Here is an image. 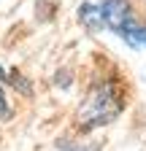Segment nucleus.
<instances>
[{
	"label": "nucleus",
	"instance_id": "obj_2",
	"mask_svg": "<svg viewBox=\"0 0 146 151\" xmlns=\"http://www.w3.org/2000/svg\"><path fill=\"white\" fill-rule=\"evenodd\" d=\"M100 11H103V22L108 30H114L116 35H122V30L135 22L133 19V8H130V0H103L100 3Z\"/></svg>",
	"mask_w": 146,
	"mask_h": 151
},
{
	"label": "nucleus",
	"instance_id": "obj_5",
	"mask_svg": "<svg viewBox=\"0 0 146 151\" xmlns=\"http://www.w3.org/2000/svg\"><path fill=\"white\" fill-rule=\"evenodd\" d=\"M6 84L16 86L22 94H30V92H33V89H30V84H27V81H25V78H22V76L16 73V70H8V76H6Z\"/></svg>",
	"mask_w": 146,
	"mask_h": 151
},
{
	"label": "nucleus",
	"instance_id": "obj_1",
	"mask_svg": "<svg viewBox=\"0 0 146 151\" xmlns=\"http://www.w3.org/2000/svg\"><path fill=\"white\" fill-rule=\"evenodd\" d=\"M124 111V94L122 86L111 78L95 81L84 94V100L76 111V122L81 129H98L119 119V113Z\"/></svg>",
	"mask_w": 146,
	"mask_h": 151
},
{
	"label": "nucleus",
	"instance_id": "obj_3",
	"mask_svg": "<svg viewBox=\"0 0 146 151\" xmlns=\"http://www.w3.org/2000/svg\"><path fill=\"white\" fill-rule=\"evenodd\" d=\"M79 22H81L89 32H100V30H106L100 3H81V6H79Z\"/></svg>",
	"mask_w": 146,
	"mask_h": 151
},
{
	"label": "nucleus",
	"instance_id": "obj_4",
	"mask_svg": "<svg viewBox=\"0 0 146 151\" xmlns=\"http://www.w3.org/2000/svg\"><path fill=\"white\" fill-rule=\"evenodd\" d=\"M122 41H127L133 49H141V46H146V27L143 24H138V22H130L124 30H122Z\"/></svg>",
	"mask_w": 146,
	"mask_h": 151
},
{
	"label": "nucleus",
	"instance_id": "obj_6",
	"mask_svg": "<svg viewBox=\"0 0 146 151\" xmlns=\"http://www.w3.org/2000/svg\"><path fill=\"white\" fill-rule=\"evenodd\" d=\"M6 119H11V105H8V100H6L3 86H0V122H6Z\"/></svg>",
	"mask_w": 146,
	"mask_h": 151
},
{
	"label": "nucleus",
	"instance_id": "obj_7",
	"mask_svg": "<svg viewBox=\"0 0 146 151\" xmlns=\"http://www.w3.org/2000/svg\"><path fill=\"white\" fill-rule=\"evenodd\" d=\"M6 76H8V70H6L3 65H0V81H6Z\"/></svg>",
	"mask_w": 146,
	"mask_h": 151
}]
</instances>
